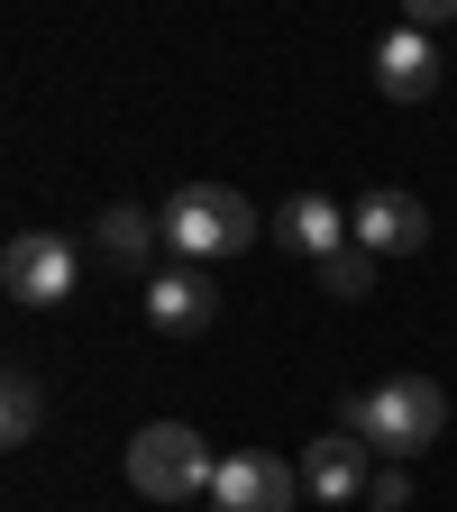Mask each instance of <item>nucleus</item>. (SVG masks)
Segmentation results:
<instances>
[{
	"mask_svg": "<svg viewBox=\"0 0 457 512\" xmlns=\"http://www.w3.org/2000/svg\"><path fill=\"white\" fill-rule=\"evenodd\" d=\"M128 485H138L147 503H192V494L220 485V458H211V439L192 421H147L138 439H128Z\"/></svg>",
	"mask_w": 457,
	"mask_h": 512,
	"instance_id": "nucleus-3",
	"label": "nucleus"
},
{
	"mask_svg": "<svg viewBox=\"0 0 457 512\" xmlns=\"http://www.w3.org/2000/svg\"><path fill=\"white\" fill-rule=\"evenodd\" d=\"M448 19H457V0H412V19H403V28L430 37V28H448Z\"/></svg>",
	"mask_w": 457,
	"mask_h": 512,
	"instance_id": "nucleus-15",
	"label": "nucleus"
},
{
	"mask_svg": "<svg viewBox=\"0 0 457 512\" xmlns=\"http://www.w3.org/2000/svg\"><path fill=\"white\" fill-rule=\"evenodd\" d=\"M302 485H311L320 503H366V485H375V448H366L357 430L311 439V448H302Z\"/></svg>",
	"mask_w": 457,
	"mask_h": 512,
	"instance_id": "nucleus-7",
	"label": "nucleus"
},
{
	"mask_svg": "<svg viewBox=\"0 0 457 512\" xmlns=\"http://www.w3.org/2000/svg\"><path fill=\"white\" fill-rule=\"evenodd\" d=\"M101 256L110 266H147V256L165 247V211H138V202H119V211H101Z\"/></svg>",
	"mask_w": 457,
	"mask_h": 512,
	"instance_id": "nucleus-11",
	"label": "nucleus"
},
{
	"mask_svg": "<svg viewBox=\"0 0 457 512\" xmlns=\"http://www.w3.org/2000/svg\"><path fill=\"white\" fill-rule=\"evenodd\" d=\"M357 247L366 256H421V238H430V211L412 202V192H394V183H375V192H357Z\"/></svg>",
	"mask_w": 457,
	"mask_h": 512,
	"instance_id": "nucleus-6",
	"label": "nucleus"
},
{
	"mask_svg": "<svg viewBox=\"0 0 457 512\" xmlns=\"http://www.w3.org/2000/svg\"><path fill=\"white\" fill-rule=\"evenodd\" d=\"M366 503H375V512H403V503H412V476H403V467H375Z\"/></svg>",
	"mask_w": 457,
	"mask_h": 512,
	"instance_id": "nucleus-14",
	"label": "nucleus"
},
{
	"mask_svg": "<svg viewBox=\"0 0 457 512\" xmlns=\"http://www.w3.org/2000/svg\"><path fill=\"white\" fill-rule=\"evenodd\" d=\"M293 467L275 448H229L220 458V485H211V512H293Z\"/></svg>",
	"mask_w": 457,
	"mask_h": 512,
	"instance_id": "nucleus-5",
	"label": "nucleus"
},
{
	"mask_svg": "<svg viewBox=\"0 0 457 512\" xmlns=\"http://www.w3.org/2000/svg\"><path fill=\"white\" fill-rule=\"evenodd\" d=\"M147 320H156L165 339H202L211 320H220V293L202 284V266H174V275L147 284Z\"/></svg>",
	"mask_w": 457,
	"mask_h": 512,
	"instance_id": "nucleus-9",
	"label": "nucleus"
},
{
	"mask_svg": "<svg viewBox=\"0 0 457 512\" xmlns=\"http://www.w3.org/2000/svg\"><path fill=\"white\" fill-rule=\"evenodd\" d=\"M375 83H384V101H430L439 92V46L421 28H394L375 46Z\"/></svg>",
	"mask_w": 457,
	"mask_h": 512,
	"instance_id": "nucleus-10",
	"label": "nucleus"
},
{
	"mask_svg": "<svg viewBox=\"0 0 457 512\" xmlns=\"http://www.w3.org/2000/svg\"><path fill=\"white\" fill-rule=\"evenodd\" d=\"M339 430H357L375 458H421V448L448 430V394L421 375V366H403V375H384V384H366V394H339Z\"/></svg>",
	"mask_w": 457,
	"mask_h": 512,
	"instance_id": "nucleus-1",
	"label": "nucleus"
},
{
	"mask_svg": "<svg viewBox=\"0 0 457 512\" xmlns=\"http://www.w3.org/2000/svg\"><path fill=\"white\" fill-rule=\"evenodd\" d=\"M74 275H83V256L74 247H64L55 229H19L10 247H0V284H10L19 302H64V293H74Z\"/></svg>",
	"mask_w": 457,
	"mask_h": 512,
	"instance_id": "nucleus-4",
	"label": "nucleus"
},
{
	"mask_svg": "<svg viewBox=\"0 0 457 512\" xmlns=\"http://www.w3.org/2000/svg\"><path fill=\"white\" fill-rule=\"evenodd\" d=\"M320 293H330V302H366L375 293V256L366 247H339L330 266H320Z\"/></svg>",
	"mask_w": 457,
	"mask_h": 512,
	"instance_id": "nucleus-13",
	"label": "nucleus"
},
{
	"mask_svg": "<svg viewBox=\"0 0 457 512\" xmlns=\"http://www.w3.org/2000/svg\"><path fill=\"white\" fill-rule=\"evenodd\" d=\"M275 247H293V256H311V266H330L339 247H357V220L330 202V192H293V202L275 211Z\"/></svg>",
	"mask_w": 457,
	"mask_h": 512,
	"instance_id": "nucleus-8",
	"label": "nucleus"
},
{
	"mask_svg": "<svg viewBox=\"0 0 457 512\" xmlns=\"http://www.w3.org/2000/svg\"><path fill=\"white\" fill-rule=\"evenodd\" d=\"M37 421H46V384H37V366H10V384H0V448H28Z\"/></svg>",
	"mask_w": 457,
	"mask_h": 512,
	"instance_id": "nucleus-12",
	"label": "nucleus"
},
{
	"mask_svg": "<svg viewBox=\"0 0 457 512\" xmlns=\"http://www.w3.org/2000/svg\"><path fill=\"white\" fill-rule=\"evenodd\" d=\"M256 238H266V220H256L247 192L229 183H183L165 202V247L183 256V266H211V256H247Z\"/></svg>",
	"mask_w": 457,
	"mask_h": 512,
	"instance_id": "nucleus-2",
	"label": "nucleus"
}]
</instances>
